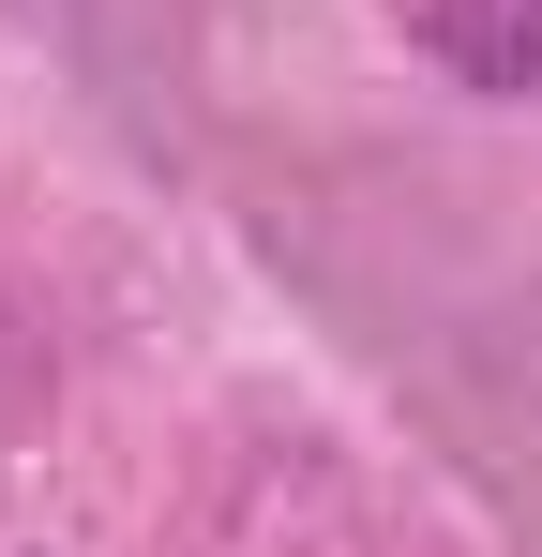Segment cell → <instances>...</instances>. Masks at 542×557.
<instances>
[{"label":"cell","mask_w":542,"mask_h":557,"mask_svg":"<svg viewBox=\"0 0 542 557\" xmlns=\"http://www.w3.org/2000/svg\"><path fill=\"white\" fill-rule=\"evenodd\" d=\"M392 15H407V46L438 61L452 91H482V106L542 91V0H392Z\"/></svg>","instance_id":"1"}]
</instances>
